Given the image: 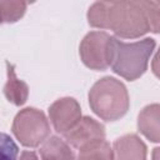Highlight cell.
<instances>
[{
  "mask_svg": "<svg viewBox=\"0 0 160 160\" xmlns=\"http://www.w3.org/2000/svg\"><path fill=\"white\" fill-rule=\"evenodd\" d=\"M154 48L155 41L151 38L128 44L111 36L109 42V65L124 79L135 80L145 72Z\"/></svg>",
  "mask_w": 160,
  "mask_h": 160,
  "instance_id": "6da1fadb",
  "label": "cell"
},
{
  "mask_svg": "<svg viewBox=\"0 0 160 160\" xmlns=\"http://www.w3.org/2000/svg\"><path fill=\"white\" fill-rule=\"evenodd\" d=\"M89 104L92 111L102 120H118L129 109L128 90L121 81L105 76L92 85L89 92Z\"/></svg>",
  "mask_w": 160,
  "mask_h": 160,
  "instance_id": "7a4b0ae2",
  "label": "cell"
},
{
  "mask_svg": "<svg viewBox=\"0 0 160 160\" xmlns=\"http://www.w3.org/2000/svg\"><path fill=\"white\" fill-rule=\"evenodd\" d=\"M105 29H111L121 38H138L150 31L140 1L108 2Z\"/></svg>",
  "mask_w": 160,
  "mask_h": 160,
  "instance_id": "3957f363",
  "label": "cell"
},
{
  "mask_svg": "<svg viewBox=\"0 0 160 160\" xmlns=\"http://www.w3.org/2000/svg\"><path fill=\"white\" fill-rule=\"evenodd\" d=\"M12 132L25 146H38L50 134V125L45 115L34 108L21 110L14 119Z\"/></svg>",
  "mask_w": 160,
  "mask_h": 160,
  "instance_id": "277c9868",
  "label": "cell"
},
{
  "mask_svg": "<svg viewBox=\"0 0 160 160\" xmlns=\"http://www.w3.org/2000/svg\"><path fill=\"white\" fill-rule=\"evenodd\" d=\"M111 36L104 31L89 32L80 45L82 62L94 70H104L109 65V42Z\"/></svg>",
  "mask_w": 160,
  "mask_h": 160,
  "instance_id": "5b68a950",
  "label": "cell"
},
{
  "mask_svg": "<svg viewBox=\"0 0 160 160\" xmlns=\"http://www.w3.org/2000/svg\"><path fill=\"white\" fill-rule=\"evenodd\" d=\"M50 120L54 129L60 134L69 132L80 120V105L72 98H62L56 100L49 109Z\"/></svg>",
  "mask_w": 160,
  "mask_h": 160,
  "instance_id": "8992f818",
  "label": "cell"
},
{
  "mask_svg": "<svg viewBox=\"0 0 160 160\" xmlns=\"http://www.w3.org/2000/svg\"><path fill=\"white\" fill-rule=\"evenodd\" d=\"M64 136L68 144L80 149L91 141L105 139V128L96 120L85 116Z\"/></svg>",
  "mask_w": 160,
  "mask_h": 160,
  "instance_id": "52a82bcc",
  "label": "cell"
},
{
  "mask_svg": "<svg viewBox=\"0 0 160 160\" xmlns=\"http://www.w3.org/2000/svg\"><path fill=\"white\" fill-rule=\"evenodd\" d=\"M114 160H146V146L134 134L121 136L114 142Z\"/></svg>",
  "mask_w": 160,
  "mask_h": 160,
  "instance_id": "ba28073f",
  "label": "cell"
},
{
  "mask_svg": "<svg viewBox=\"0 0 160 160\" xmlns=\"http://www.w3.org/2000/svg\"><path fill=\"white\" fill-rule=\"evenodd\" d=\"M138 126L149 140L160 142V104L145 106L139 114Z\"/></svg>",
  "mask_w": 160,
  "mask_h": 160,
  "instance_id": "9c48e42d",
  "label": "cell"
},
{
  "mask_svg": "<svg viewBox=\"0 0 160 160\" xmlns=\"http://www.w3.org/2000/svg\"><path fill=\"white\" fill-rule=\"evenodd\" d=\"M42 160H75L69 144L58 136H50L40 149Z\"/></svg>",
  "mask_w": 160,
  "mask_h": 160,
  "instance_id": "30bf717a",
  "label": "cell"
},
{
  "mask_svg": "<svg viewBox=\"0 0 160 160\" xmlns=\"http://www.w3.org/2000/svg\"><path fill=\"white\" fill-rule=\"evenodd\" d=\"M6 68H8V81L4 88L5 96L8 98L9 101L14 102L15 105H22L26 99H28V86L24 81L19 80L15 75L14 66L6 61Z\"/></svg>",
  "mask_w": 160,
  "mask_h": 160,
  "instance_id": "8fae6325",
  "label": "cell"
},
{
  "mask_svg": "<svg viewBox=\"0 0 160 160\" xmlns=\"http://www.w3.org/2000/svg\"><path fill=\"white\" fill-rule=\"evenodd\" d=\"M78 160H114V151L105 139L95 140L79 149Z\"/></svg>",
  "mask_w": 160,
  "mask_h": 160,
  "instance_id": "7c38bea8",
  "label": "cell"
},
{
  "mask_svg": "<svg viewBox=\"0 0 160 160\" xmlns=\"http://www.w3.org/2000/svg\"><path fill=\"white\" fill-rule=\"evenodd\" d=\"M106 12H108V2H95L88 12V20L91 26L105 29L106 24Z\"/></svg>",
  "mask_w": 160,
  "mask_h": 160,
  "instance_id": "4fadbf2b",
  "label": "cell"
},
{
  "mask_svg": "<svg viewBox=\"0 0 160 160\" xmlns=\"http://www.w3.org/2000/svg\"><path fill=\"white\" fill-rule=\"evenodd\" d=\"M140 4L145 11L150 31L160 32V4L149 1H140Z\"/></svg>",
  "mask_w": 160,
  "mask_h": 160,
  "instance_id": "5bb4252c",
  "label": "cell"
},
{
  "mask_svg": "<svg viewBox=\"0 0 160 160\" xmlns=\"http://www.w3.org/2000/svg\"><path fill=\"white\" fill-rule=\"evenodd\" d=\"M1 4H4L6 8L10 9V10L1 9V19H2L4 22L18 20L24 14L25 8H26L25 2H6V1H1Z\"/></svg>",
  "mask_w": 160,
  "mask_h": 160,
  "instance_id": "9a60e30c",
  "label": "cell"
},
{
  "mask_svg": "<svg viewBox=\"0 0 160 160\" xmlns=\"http://www.w3.org/2000/svg\"><path fill=\"white\" fill-rule=\"evenodd\" d=\"M1 160H18V146L5 132L1 134Z\"/></svg>",
  "mask_w": 160,
  "mask_h": 160,
  "instance_id": "2e32d148",
  "label": "cell"
},
{
  "mask_svg": "<svg viewBox=\"0 0 160 160\" xmlns=\"http://www.w3.org/2000/svg\"><path fill=\"white\" fill-rule=\"evenodd\" d=\"M151 68H152L154 74L160 79V49L158 50V52L155 54V56H154V59H152Z\"/></svg>",
  "mask_w": 160,
  "mask_h": 160,
  "instance_id": "e0dca14e",
  "label": "cell"
},
{
  "mask_svg": "<svg viewBox=\"0 0 160 160\" xmlns=\"http://www.w3.org/2000/svg\"><path fill=\"white\" fill-rule=\"evenodd\" d=\"M20 160H39L38 156L35 155V152L32 151H24L20 156Z\"/></svg>",
  "mask_w": 160,
  "mask_h": 160,
  "instance_id": "ac0fdd59",
  "label": "cell"
},
{
  "mask_svg": "<svg viewBox=\"0 0 160 160\" xmlns=\"http://www.w3.org/2000/svg\"><path fill=\"white\" fill-rule=\"evenodd\" d=\"M152 160H160V148H155L152 150Z\"/></svg>",
  "mask_w": 160,
  "mask_h": 160,
  "instance_id": "d6986e66",
  "label": "cell"
}]
</instances>
